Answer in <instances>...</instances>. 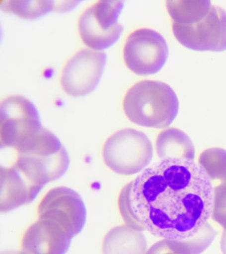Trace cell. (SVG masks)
Wrapping results in <instances>:
<instances>
[{
    "instance_id": "cell-1",
    "label": "cell",
    "mask_w": 226,
    "mask_h": 254,
    "mask_svg": "<svg viewBox=\"0 0 226 254\" xmlns=\"http://www.w3.org/2000/svg\"><path fill=\"white\" fill-rule=\"evenodd\" d=\"M214 187L193 160L161 159L126 185L118 208L127 225L170 241L193 237L208 223Z\"/></svg>"
},
{
    "instance_id": "cell-2",
    "label": "cell",
    "mask_w": 226,
    "mask_h": 254,
    "mask_svg": "<svg viewBox=\"0 0 226 254\" xmlns=\"http://www.w3.org/2000/svg\"><path fill=\"white\" fill-rule=\"evenodd\" d=\"M166 8L178 43L196 51H226V11L210 1L168 0Z\"/></svg>"
},
{
    "instance_id": "cell-3",
    "label": "cell",
    "mask_w": 226,
    "mask_h": 254,
    "mask_svg": "<svg viewBox=\"0 0 226 254\" xmlns=\"http://www.w3.org/2000/svg\"><path fill=\"white\" fill-rule=\"evenodd\" d=\"M15 150L16 158L12 165L43 188L64 176L70 165L68 152L60 140L43 127Z\"/></svg>"
},
{
    "instance_id": "cell-4",
    "label": "cell",
    "mask_w": 226,
    "mask_h": 254,
    "mask_svg": "<svg viewBox=\"0 0 226 254\" xmlns=\"http://www.w3.org/2000/svg\"><path fill=\"white\" fill-rule=\"evenodd\" d=\"M123 108L134 124L164 128L169 127L177 116L179 101L169 85L159 81L144 80L129 89Z\"/></svg>"
},
{
    "instance_id": "cell-5",
    "label": "cell",
    "mask_w": 226,
    "mask_h": 254,
    "mask_svg": "<svg viewBox=\"0 0 226 254\" xmlns=\"http://www.w3.org/2000/svg\"><path fill=\"white\" fill-rule=\"evenodd\" d=\"M102 156L105 164L113 172L132 176L146 170L151 162L153 146L142 131L125 128L107 139Z\"/></svg>"
},
{
    "instance_id": "cell-6",
    "label": "cell",
    "mask_w": 226,
    "mask_h": 254,
    "mask_svg": "<svg viewBox=\"0 0 226 254\" xmlns=\"http://www.w3.org/2000/svg\"><path fill=\"white\" fill-rule=\"evenodd\" d=\"M124 1H98L81 14L78 31L83 43L89 48L102 51L120 39L123 26L118 22Z\"/></svg>"
},
{
    "instance_id": "cell-7",
    "label": "cell",
    "mask_w": 226,
    "mask_h": 254,
    "mask_svg": "<svg viewBox=\"0 0 226 254\" xmlns=\"http://www.w3.org/2000/svg\"><path fill=\"white\" fill-rule=\"evenodd\" d=\"M0 118L1 148L16 150L43 127L36 107L21 95H11L1 101Z\"/></svg>"
},
{
    "instance_id": "cell-8",
    "label": "cell",
    "mask_w": 226,
    "mask_h": 254,
    "mask_svg": "<svg viewBox=\"0 0 226 254\" xmlns=\"http://www.w3.org/2000/svg\"><path fill=\"white\" fill-rule=\"evenodd\" d=\"M168 57L165 39L151 29H139L127 38L124 59L127 67L136 74L148 75L158 72Z\"/></svg>"
},
{
    "instance_id": "cell-9",
    "label": "cell",
    "mask_w": 226,
    "mask_h": 254,
    "mask_svg": "<svg viewBox=\"0 0 226 254\" xmlns=\"http://www.w3.org/2000/svg\"><path fill=\"white\" fill-rule=\"evenodd\" d=\"M37 215L61 224L75 237L84 228L87 214L80 194L62 186L51 189L45 194L37 208Z\"/></svg>"
},
{
    "instance_id": "cell-10",
    "label": "cell",
    "mask_w": 226,
    "mask_h": 254,
    "mask_svg": "<svg viewBox=\"0 0 226 254\" xmlns=\"http://www.w3.org/2000/svg\"><path fill=\"white\" fill-rule=\"evenodd\" d=\"M107 56L102 52L82 49L67 62L62 71L61 83L65 92L83 97L92 92L100 82Z\"/></svg>"
},
{
    "instance_id": "cell-11",
    "label": "cell",
    "mask_w": 226,
    "mask_h": 254,
    "mask_svg": "<svg viewBox=\"0 0 226 254\" xmlns=\"http://www.w3.org/2000/svg\"><path fill=\"white\" fill-rule=\"evenodd\" d=\"M73 238L61 224L38 218L23 234L21 250L26 254H66Z\"/></svg>"
},
{
    "instance_id": "cell-12",
    "label": "cell",
    "mask_w": 226,
    "mask_h": 254,
    "mask_svg": "<svg viewBox=\"0 0 226 254\" xmlns=\"http://www.w3.org/2000/svg\"><path fill=\"white\" fill-rule=\"evenodd\" d=\"M43 187L31 182L13 165L1 167L0 210L8 212L19 206L31 203Z\"/></svg>"
},
{
    "instance_id": "cell-13",
    "label": "cell",
    "mask_w": 226,
    "mask_h": 254,
    "mask_svg": "<svg viewBox=\"0 0 226 254\" xmlns=\"http://www.w3.org/2000/svg\"><path fill=\"white\" fill-rule=\"evenodd\" d=\"M148 242L142 231L124 224L113 228L104 236L103 254H146Z\"/></svg>"
},
{
    "instance_id": "cell-14",
    "label": "cell",
    "mask_w": 226,
    "mask_h": 254,
    "mask_svg": "<svg viewBox=\"0 0 226 254\" xmlns=\"http://www.w3.org/2000/svg\"><path fill=\"white\" fill-rule=\"evenodd\" d=\"M158 158H181L194 160L196 150L191 139L183 131L176 128H166L158 134L156 140Z\"/></svg>"
},
{
    "instance_id": "cell-15",
    "label": "cell",
    "mask_w": 226,
    "mask_h": 254,
    "mask_svg": "<svg viewBox=\"0 0 226 254\" xmlns=\"http://www.w3.org/2000/svg\"><path fill=\"white\" fill-rule=\"evenodd\" d=\"M198 164L212 183V185L226 181V150L222 148L206 149L200 154Z\"/></svg>"
},
{
    "instance_id": "cell-16",
    "label": "cell",
    "mask_w": 226,
    "mask_h": 254,
    "mask_svg": "<svg viewBox=\"0 0 226 254\" xmlns=\"http://www.w3.org/2000/svg\"><path fill=\"white\" fill-rule=\"evenodd\" d=\"M217 232L210 223H206L198 233L183 241H169L174 249L183 254H201L211 245Z\"/></svg>"
},
{
    "instance_id": "cell-17",
    "label": "cell",
    "mask_w": 226,
    "mask_h": 254,
    "mask_svg": "<svg viewBox=\"0 0 226 254\" xmlns=\"http://www.w3.org/2000/svg\"><path fill=\"white\" fill-rule=\"evenodd\" d=\"M53 1H3L1 9L19 17L33 19L40 17L54 9Z\"/></svg>"
},
{
    "instance_id": "cell-18",
    "label": "cell",
    "mask_w": 226,
    "mask_h": 254,
    "mask_svg": "<svg viewBox=\"0 0 226 254\" xmlns=\"http://www.w3.org/2000/svg\"><path fill=\"white\" fill-rule=\"evenodd\" d=\"M214 200L211 217L226 230V181L213 185Z\"/></svg>"
},
{
    "instance_id": "cell-19",
    "label": "cell",
    "mask_w": 226,
    "mask_h": 254,
    "mask_svg": "<svg viewBox=\"0 0 226 254\" xmlns=\"http://www.w3.org/2000/svg\"><path fill=\"white\" fill-rule=\"evenodd\" d=\"M146 254H183L174 249L167 240L156 242L148 250Z\"/></svg>"
},
{
    "instance_id": "cell-20",
    "label": "cell",
    "mask_w": 226,
    "mask_h": 254,
    "mask_svg": "<svg viewBox=\"0 0 226 254\" xmlns=\"http://www.w3.org/2000/svg\"><path fill=\"white\" fill-rule=\"evenodd\" d=\"M220 248H221L222 254H226V230H224L222 232Z\"/></svg>"
},
{
    "instance_id": "cell-21",
    "label": "cell",
    "mask_w": 226,
    "mask_h": 254,
    "mask_svg": "<svg viewBox=\"0 0 226 254\" xmlns=\"http://www.w3.org/2000/svg\"><path fill=\"white\" fill-rule=\"evenodd\" d=\"M1 254H26L24 252L21 251H13V250H8V251H4L1 252Z\"/></svg>"
}]
</instances>
